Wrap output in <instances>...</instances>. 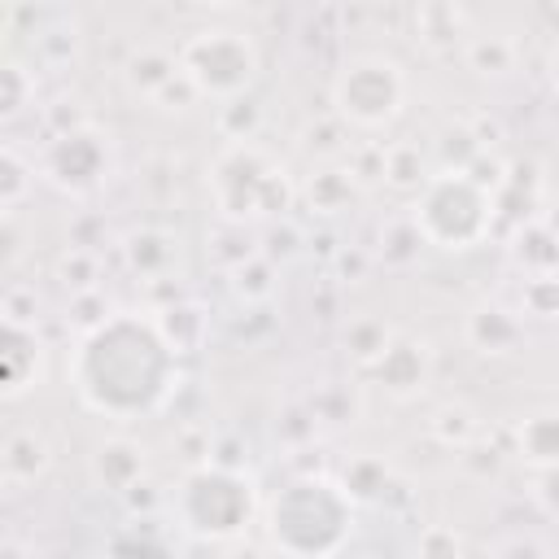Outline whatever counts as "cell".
<instances>
[{"instance_id":"6da1fadb","label":"cell","mask_w":559,"mask_h":559,"mask_svg":"<svg viewBox=\"0 0 559 559\" xmlns=\"http://www.w3.org/2000/svg\"><path fill=\"white\" fill-rule=\"evenodd\" d=\"M70 376L92 411L118 419L144 415L175 384V345L157 323L140 314H114L83 336Z\"/></svg>"},{"instance_id":"7a4b0ae2","label":"cell","mask_w":559,"mask_h":559,"mask_svg":"<svg viewBox=\"0 0 559 559\" xmlns=\"http://www.w3.org/2000/svg\"><path fill=\"white\" fill-rule=\"evenodd\" d=\"M266 533L288 559H332L354 533V498L336 480L297 476L271 498Z\"/></svg>"},{"instance_id":"3957f363","label":"cell","mask_w":559,"mask_h":559,"mask_svg":"<svg viewBox=\"0 0 559 559\" xmlns=\"http://www.w3.org/2000/svg\"><path fill=\"white\" fill-rule=\"evenodd\" d=\"M411 227L437 249H472L493 227V201L463 170H441L428 175V183L419 188Z\"/></svg>"},{"instance_id":"277c9868","label":"cell","mask_w":559,"mask_h":559,"mask_svg":"<svg viewBox=\"0 0 559 559\" xmlns=\"http://www.w3.org/2000/svg\"><path fill=\"white\" fill-rule=\"evenodd\" d=\"M179 524L205 542H231L253 515V485L227 467H197L175 493Z\"/></svg>"},{"instance_id":"5b68a950","label":"cell","mask_w":559,"mask_h":559,"mask_svg":"<svg viewBox=\"0 0 559 559\" xmlns=\"http://www.w3.org/2000/svg\"><path fill=\"white\" fill-rule=\"evenodd\" d=\"M179 70L188 74V83L197 87V96H218V100L231 105L253 83L258 52H253V44L240 31L210 26V31H197L192 39H183Z\"/></svg>"},{"instance_id":"8992f818","label":"cell","mask_w":559,"mask_h":559,"mask_svg":"<svg viewBox=\"0 0 559 559\" xmlns=\"http://www.w3.org/2000/svg\"><path fill=\"white\" fill-rule=\"evenodd\" d=\"M402 100H406V74H402V66L393 57H380V52L349 57L341 66V74L332 79V105L354 127L393 122Z\"/></svg>"},{"instance_id":"52a82bcc","label":"cell","mask_w":559,"mask_h":559,"mask_svg":"<svg viewBox=\"0 0 559 559\" xmlns=\"http://www.w3.org/2000/svg\"><path fill=\"white\" fill-rule=\"evenodd\" d=\"M214 188H218V205L240 218V214H275L288 201V188L280 179V170L249 144H236L218 170H214Z\"/></svg>"},{"instance_id":"ba28073f","label":"cell","mask_w":559,"mask_h":559,"mask_svg":"<svg viewBox=\"0 0 559 559\" xmlns=\"http://www.w3.org/2000/svg\"><path fill=\"white\" fill-rule=\"evenodd\" d=\"M44 175L52 183L70 188V192L92 188L105 175V144H100V135H92V131H66V135H57L48 144V153H44Z\"/></svg>"},{"instance_id":"9c48e42d","label":"cell","mask_w":559,"mask_h":559,"mask_svg":"<svg viewBox=\"0 0 559 559\" xmlns=\"http://www.w3.org/2000/svg\"><path fill=\"white\" fill-rule=\"evenodd\" d=\"M376 376L384 380V389H393L397 397L424 389V376H428V358L415 341H389V349L376 358Z\"/></svg>"},{"instance_id":"30bf717a","label":"cell","mask_w":559,"mask_h":559,"mask_svg":"<svg viewBox=\"0 0 559 559\" xmlns=\"http://www.w3.org/2000/svg\"><path fill=\"white\" fill-rule=\"evenodd\" d=\"M520 459L537 472L559 467V411H537L520 424Z\"/></svg>"},{"instance_id":"8fae6325","label":"cell","mask_w":559,"mask_h":559,"mask_svg":"<svg viewBox=\"0 0 559 559\" xmlns=\"http://www.w3.org/2000/svg\"><path fill=\"white\" fill-rule=\"evenodd\" d=\"M140 472H144V450L135 441H105L96 450V476L105 480V489L127 493V489H135Z\"/></svg>"},{"instance_id":"7c38bea8","label":"cell","mask_w":559,"mask_h":559,"mask_svg":"<svg viewBox=\"0 0 559 559\" xmlns=\"http://www.w3.org/2000/svg\"><path fill=\"white\" fill-rule=\"evenodd\" d=\"M44 467H48L44 437H35V432H9V441H4V476H9V485L31 480Z\"/></svg>"},{"instance_id":"4fadbf2b","label":"cell","mask_w":559,"mask_h":559,"mask_svg":"<svg viewBox=\"0 0 559 559\" xmlns=\"http://www.w3.org/2000/svg\"><path fill=\"white\" fill-rule=\"evenodd\" d=\"M384 480H389L384 463H376V459H354V463L345 467V476H341V489H345L354 502H371V498L384 489Z\"/></svg>"},{"instance_id":"5bb4252c","label":"cell","mask_w":559,"mask_h":559,"mask_svg":"<svg viewBox=\"0 0 559 559\" xmlns=\"http://www.w3.org/2000/svg\"><path fill=\"white\" fill-rule=\"evenodd\" d=\"M467 57H472V66H476L480 74H502V70H511V61H515V52H511V44H507L502 35H476V39L467 44Z\"/></svg>"},{"instance_id":"9a60e30c","label":"cell","mask_w":559,"mask_h":559,"mask_svg":"<svg viewBox=\"0 0 559 559\" xmlns=\"http://www.w3.org/2000/svg\"><path fill=\"white\" fill-rule=\"evenodd\" d=\"M472 336H476L485 349H502V345L515 341V323H511L507 310H476V319H472Z\"/></svg>"},{"instance_id":"2e32d148","label":"cell","mask_w":559,"mask_h":559,"mask_svg":"<svg viewBox=\"0 0 559 559\" xmlns=\"http://www.w3.org/2000/svg\"><path fill=\"white\" fill-rule=\"evenodd\" d=\"M0 162H4V205L13 210V205H17V197H22V188H26V166H22V157H17V148H13V144L4 148V157H0Z\"/></svg>"},{"instance_id":"e0dca14e","label":"cell","mask_w":559,"mask_h":559,"mask_svg":"<svg viewBox=\"0 0 559 559\" xmlns=\"http://www.w3.org/2000/svg\"><path fill=\"white\" fill-rule=\"evenodd\" d=\"M419 555L424 559H459V537L450 528H428L419 537Z\"/></svg>"},{"instance_id":"ac0fdd59","label":"cell","mask_w":559,"mask_h":559,"mask_svg":"<svg viewBox=\"0 0 559 559\" xmlns=\"http://www.w3.org/2000/svg\"><path fill=\"white\" fill-rule=\"evenodd\" d=\"M537 498H542V507H546L550 515H559V467H546V472L537 476Z\"/></svg>"},{"instance_id":"d6986e66","label":"cell","mask_w":559,"mask_h":559,"mask_svg":"<svg viewBox=\"0 0 559 559\" xmlns=\"http://www.w3.org/2000/svg\"><path fill=\"white\" fill-rule=\"evenodd\" d=\"M17 79H22V70H17V66H4V83H9V96H4V114H13V109L22 105V96H17Z\"/></svg>"},{"instance_id":"ffe728a7","label":"cell","mask_w":559,"mask_h":559,"mask_svg":"<svg viewBox=\"0 0 559 559\" xmlns=\"http://www.w3.org/2000/svg\"><path fill=\"white\" fill-rule=\"evenodd\" d=\"M223 559H271V555H266V550H258V546H245V542H236V546H231Z\"/></svg>"}]
</instances>
